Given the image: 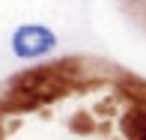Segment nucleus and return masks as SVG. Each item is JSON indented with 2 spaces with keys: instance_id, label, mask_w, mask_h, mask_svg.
I'll list each match as a JSON object with an SVG mask.
<instances>
[{
  "instance_id": "obj_2",
  "label": "nucleus",
  "mask_w": 146,
  "mask_h": 140,
  "mask_svg": "<svg viewBox=\"0 0 146 140\" xmlns=\"http://www.w3.org/2000/svg\"><path fill=\"white\" fill-rule=\"evenodd\" d=\"M119 131L125 140H146V102L131 104L119 116Z\"/></svg>"
},
{
  "instance_id": "obj_1",
  "label": "nucleus",
  "mask_w": 146,
  "mask_h": 140,
  "mask_svg": "<svg viewBox=\"0 0 146 140\" xmlns=\"http://www.w3.org/2000/svg\"><path fill=\"white\" fill-rule=\"evenodd\" d=\"M60 36L45 21H24L9 33V51L18 63H36L57 51Z\"/></svg>"
}]
</instances>
